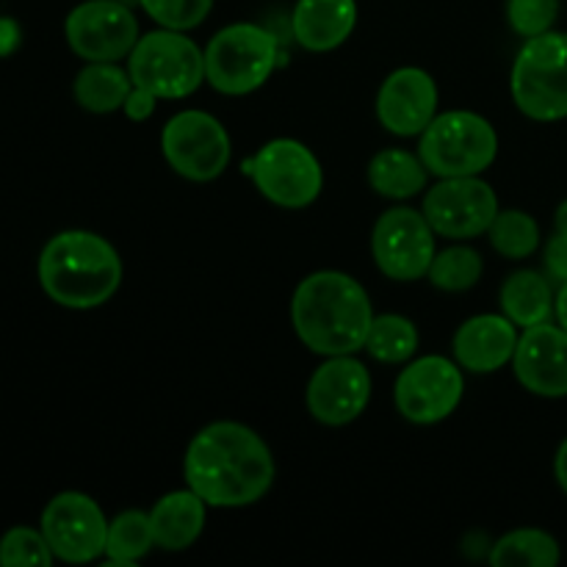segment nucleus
<instances>
[{
    "label": "nucleus",
    "mask_w": 567,
    "mask_h": 567,
    "mask_svg": "<svg viewBox=\"0 0 567 567\" xmlns=\"http://www.w3.org/2000/svg\"><path fill=\"white\" fill-rule=\"evenodd\" d=\"M183 476L208 507H249L269 493L275 457L255 430L238 421H216L192 437Z\"/></svg>",
    "instance_id": "nucleus-1"
},
{
    "label": "nucleus",
    "mask_w": 567,
    "mask_h": 567,
    "mask_svg": "<svg viewBox=\"0 0 567 567\" xmlns=\"http://www.w3.org/2000/svg\"><path fill=\"white\" fill-rule=\"evenodd\" d=\"M291 321L299 341L321 358L354 354L365 347L374 308L365 288L343 271H313L297 286Z\"/></svg>",
    "instance_id": "nucleus-2"
},
{
    "label": "nucleus",
    "mask_w": 567,
    "mask_h": 567,
    "mask_svg": "<svg viewBox=\"0 0 567 567\" xmlns=\"http://www.w3.org/2000/svg\"><path fill=\"white\" fill-rule=\"evenodd\" d=\"M39 282L55 305L92 310L109 302L122 282V260L103 236L64 230L39 255Z\"/></svg>",
    "instance_id": "nucleus-3"
},
{
    "label": "nucleus",
    "mask_w": 567,
    "mask_h": 567,
    "mask_svg": "<svg viewBox=\"0 0 567 567\" xmlns=\"http://www.w3.org/2000/svg\"><path fill=\"white\" fill-rule=\"evenodd\" d=\"M280 42L255 22H233L205 48V81L227 97L252 94L280 66Z\"/></svg>",
    "instance_id": "nucleus-4"
},
{
    "label": "nucleus",
    "mask_w": 567,
    "mask_h": 567,
    "mask_svg": "<svg viewBox=\"0 0 567 567\" xmlns=\"http://www.w3.org/2000/svg\"><path fill=\"white\" fill-rule=\"evenodd\" d=\"M509 92L529 120H567V33L546 31L526 39L515 55Z\"/></svg>",
    "instance_id": "nucleus-5"
},
{
    "label": "nucleus",
    "mask_w": 567,
    "mask_h": 567,
    "mask_svg": "<svg viewBox=\"0 0 567 567\" xmlns=\"http://www.w3.org/2000/svg\"><path fill=\"white\" fill-rule=\"evenodd\" d=\"M419 155L430 175H482L498 155V133L476 111H443L419 136Z\"/></svg>",
    "instance_id": "nucleus-6"
},
{
    "label": "nucleus",
    "mask_w": 567,
    "mask_h": 567,
    "mask_svg": "<svg viewBox=\"0 0 567 567\" xmlns=\"http://www.w3.org/2000/svg\"><path fill=\"white\" fill-rule=\"evenodd\" d=\"M133 86L153 92L158 100H183L205 81V50L186 31H150L138 37L127 55Z\"/></svg>",
    "instance_id": "nucleus-7"
},
{
    "label": "nucleus",
    "mask_w": 567,
    "mask_h": 567,
    "mask_svg": "<svg viewBox=\"0 0 567 567\" xmlns=\"http://www.w3.org/2000/svg\"><path fill=\"white\" fill-rule=\"evenodd\" d=\"M249 177L269 203L299 210L319 199L324 172L308 144L297 138H271L247 164Z\"/></svg>",
    "instance_id": "nucleus-8"
},
{
    "label": "nucleus",
    "mask_w": 567,
    "mask_h": 567,
    "mask_svg": "<svg viewBox=\"0 0 567 567\" xmlns=\"http://www.w3.org/2000/svg\"><path fill=\"white\" fill-rule=\"evenodd\" d=\"M161 150L172 169L194 183L216 181L230 164V136L208 111L188 109L172 116L161 131Z\"/></svg>",
    "instance_id": "nucleus-9"
},
{
    "label": "nucleus",
    "mask_w": 567,
    "mask_h": 567,
    "mask_svg": "<svg viewBox=\"0 0 567 567\" xmlns=\"http://www.w3.org/2000/svg\"><path fill=\"white\" fill-rule=\"evenodd\" d=\"M463 393V365L441 354H426V358L410 360L396 377L393 402L410 424L432 426L446 421L460 408Z\"/></svg>",
    "instance_id": "nucleus-10"
},
{
    "label": "nucleus",
    "mask_w": 567,
    "mask_h": 567,
    "mask_svg": "<svg viewBox=\"0 0 567 567\" xmlns=\"http://www.w3.org/2000/svg\"><path fill=\"white\" fill-rule=\"evenodd\" d=\"M432 225L413 208H391L371 230V255L388 280L413 282L426 277L437 247Z\"/></svg>",
    "instance_id": "nucleus-11"
},
{
    "label": "nucleus",
    "mask_w": 567,
    "mask_h": 567,
    "mask_svg": "<svg viewBox=\"0 0 567 567\" xmlns=\"http://www.w3.org/2000/svg\"><path fill=\"white\" fill-rule=\"evenodd\" d=\"M39 524L50 551L61 563L86 565L105 554L109 520L100 504L86 493L66 491L53 496L42 509Z\"/></svg>",
    "instance_id": "nucleus-12"
},
{
    "label": "nucleus",
    "mask_w": 567,
    "mask_h": 567,
    "mask_svg": "<svg viewBox=\"0 0 567 567\" xmlns=\"http://www.w3.org/2000/svg\"><path fill=\"white\" fill-rule=\"evenodd\" d=\"M421 214L437 236L465 241L491 230L498 214V197L491 183L482 181L480 175L441 177L426 192Z\"/></svg>",
    "instance_id": "nucleus-13"
},
{
    "label": "nucleus",
    "mask_w": 567,
    "mask_h": 567,
    "mask_svg": "<svg viewBox=\"0 0 567 567\" xmlns=\"http://www.w3.org/2000/svg\"><path fill=\"white\" fill-rule=\"evenodd\" d=\"M64 37L83 61H120L138 42V22L122 0H83L66 14Z\"/></svg>",
    "instance_id": "nucleus-14"
},
{
    "label": "nucleus",
    "mask_w": 567,
    "mask_h": 567,
    "mask_svg": "<svg viewBox=\"0 0 567 567\" xmlns=\"http://www.w3.org/2000/svg\"><path fill=\"white\" fill-rule=\"evenodd\" d=\"M371 374L354 354H332L313 371L305 391L310 415L324 426H347L371 402Z\"/></svg>",
    "instance_id": "nucleus-15"
},
{
    "label": "nucleus",
    "mask_w": 567,
    "mask_h": 567,
    "mask_svg": "<svg viewBox=\"0 0 567 567\" xmlns=\"http://www.w3.org/2000/svg\"><path fill=\"white\" fill-rule=\"evenodd\" d=\"M437 83L421 66H399L377 94V120L393 136H421L437 116Z\"/></svg>",
    "instance_id": "nucleus-16"
},
{
    "label": "nucleus",
    "mask_w": 567,
    "mask_h": 567,
    "mask_svg": "<svg viewBox=\"0 0 567 567\" xmlns=\"http://www.w3.org/2000/svg\"><path fill=\"white\" fill-rule=\"evenodd\" d=\"M520 385L543 399L567 396V330L559 324H537L524 330L513 358Z\"/></svg>",
    "instance_id": "nucleus-17"
},
{
    "label": "nucleus",
    "mask_w": 567,
    "mask_h": 567,
    "mask_svg": "<svg viewBox=\"0 0 567 567\" xmlns=\"http://www.w3.org/2000/svg\"><path fill=\"white\" fill-rule=\"evenodd\" d=\"M518 324L504 313H482L454 332L452 352L463 369L474 374H493L513 363L518 349Z\"/></svg>",
    "instance_id": "nucleus-18"
},
{
    "label": "nucleus",
    "mask_w": 567,
    "mask_h": 567,
    "mask_svg": "<svg viewBox=\"0 0 567 567\" xmlns=\"http://www.w3.org/2000/svg\"><path fill=\"white\" fill-rule=\"evenodd\" d=\"M358 0H297L291 14L293 39L310 53H330L352 37Z\"/></svg>",
    "instance_id": "nucleus-19"
},
{
    "label": "nucleus",
    "mask_w": 567,
    "mask_h": 567,
    "mask_svg": "<svg viewBox=\"0 0 567 567\" xmlns=\"http://www.w3.org/2000/svg\"><path fill=\"white\" fill-rule=\"evenodd\" d=\"M205 507L208 504L192 487L161 496L155 507L150 509L155 546L164 548V551H186V548H192L205 529Z\"/></svg>",
    "instance_id": "nucleus-20"
},
{
    "label": "nucleus",
    "mask_w": 567,
    "mask_h": 567,
    "mask_svg": "<svg viewBox=\"0 0 567 567\" xmlns=\"http://www.w3.org/2000/svg\"><path fill=\"white\" fill-rule=\"evenodd\" d=\"M554 297L551 282L540 275V271H515L504 280L498 302H502V313L507 316L513 324L529 327L546 324L554 316Z\"/></svg>",
    "instance_id": "nucleus-21"
},
{
    "label": "nucleus",
    "mask_w": 567,
    "mask_h": 567,
    "mask_svg": "<svg viewBox=\"0 0 567 567\" xmlns=\"http://www.w3.org/2000/svg\"><path fill=\"white\" fill-rule=\"evenodd\" d=\"M426 175L430 169L421 155L402 147L380 150L369 164V186L388 199H410L424 192Z\"/></svg>",
    "instance_id": "nucleus-22"
},
{
    "label": "nucleus",
    "mask_w": 567,
    "mask_h": 567,
    "mask_svg": "<svg viewBox=\"0 0 567 567\" xmlns=\"http://www.w3.org/2000/svg\"><path fill=\"white\" fill-rule=\"evenodd\" d=\"M131 89V72L116 66V61H86V66L78 72L72 92L81 109L92 114H111L125 105Z\"/></svg>",
    "instance_id": "nucleus-23"
},
{
    "label": "nucleus",
    "mask_w": 567,
    "mask_h": 567,
    "mask_svg": "<svg viewBox=\"0 0 567 567\" xmlns=\"http://www.w3.org/2000/svg\"><path fill=\"white\" fill-rule=\"evenodd\" d=\"M563 559L557 537L543 529H515L493 546V567H557Z\"/></svg>",
    "instance_id": "nucleus-24"
},
{
    "label": "nucleus",
    "mask_w": 567,
    "mask_h": 567,
    "mask_svg": "<svg viewBox=\"0 0 567 567\" xmlns=\"http://www.w3.org/2000/svg\"><path fill=\"white\" fill-rule=\"evenodd\" d=\"M419 343H421L419 327H415L408 316L385 313V316H374L363 349L371 354V358L380 360V363L396 365V363H410L413 354L419 352Z\"/></svg>",
    "instance_id": "nucleus-25"
},
{
    "label": "nucleus",
    "mask_w": 567,
    "mask_h": 567,
    "mask_svg": "<svg viewBox=\"0 0 567 567\" xmlns=\"http://www.w3.org/2000/svg\"><path fill=\"white\" fill-rule=\"evenodd\" d=\"M155 546L150 513L127 509L109 524V540H105V557L111 565H133L147 557Z\"/></svg>",
    "instance_id": "nucleus-26"
},
{
    "label": "nucleus",
    "mask_w": 567,
    "mask_h": 567,
    "mask_svg": "<svg viewBox=\"0 0 567 567\" xmlns=\"http://www.w3.org/2000/svg\"><path fill=\"white\" fill-rule=\"evenodd\" d=\"M487 236H491L493 249L509 260L529 258L540 247V225H537L535 216L518 208L498 210Z\"/></svg>",
    "instance_id": "nucleus-27"
},
{
    "label": "nucleus",
    "mask_w": 567,
    "mask_h": 567,
    "mask_svg": "<svg viewBox=\"0 0 567 567\" xmlns=\"http://www.w3.org/2000/svg\"><path fill=\"white\" fill-rule=\"evenodd\" d=\"M482 271H485V260H482V255L476 252V249L449 247L435 255L426 277H430L432 286L441 288V291L460 293L474 288L476 282L482 280Z\"/></svg>",
    "instance_id": "nucleus-28"
},
{
    "label": "nucleus",
    "mask_w": 567,
    "mask_h": 567,
    "mask_svg": "<svg viewBox=\"0 0 567 567\" xmlns=\"http://www.w3.org/2000/svg\"><path fill=\"white\" fill-rule=\"evenodd\" d=\"M53 559L42 529L14 526L0 537V565L3 567H50Z\"/></svg>",
    "instance_id": "nucleus-29"
},
{
    "label": "nucleus",
    "mask_w": 567,
    "mask_h": 567,
    "mask_svg": "<svg viewBox=\"0 0 567 567\" xmlns=\"http://www.w3.org/2000/svg\"><path fill=\"white\" fill-rule=\"evenodd\" d=\"M138 3L161 28L172 31H192L203 25L214 9V0H138Z\"/></svg>",
    "instance_id": "nucleus-30"
},
{
    "label": "nucleus",
    "mask_w": 567,
    "mask_h": 567,
    "mask_svg": "<svg viewBox=\"0 0 567 567\" xmlns=\"http://www.w3.org/2000/svg\"><path fill=\"white\" fill-rule=\"evenodd\" d=\"M559 17V0H507V22L518 37L532 39L551 31Z\"/></svg>",
    "instance_id": "nucleus-31"
},
{
    "label": "nucleus",
    "mask_w": 567,
    "mask_h": 567,
    "mask_svg": "<svg viewBox=\"0 0 567 567\" xmlns=\"http://www.w3.org/2000/svg\"><path fill=\"white\" fill-rule=\"evenodd\" d=\"M546 271L551 275V280H567V236L563 233L551 236V241L546 244Z\"/></svg>",
    "instance_id": "nucleus-32"
},
{
    "label": "nucleus",
    "mask_w": 567,
    "mask_h": 567,
    "mask_svg": "<svg viewBox=\"0 0 567 567\" xmlns=\"http://www.w3.org/2000/svg\"><path fill=\"white\" fill-rule=\"evenodd\" d=\"M155 103H158V97H155L153 92H147V89L142 86H133L131 94H127L125 105H122V111H125L133 122H144L153 116Z\"/></svg>",
    "instance_id": "nucleus-33"
},
{
    "label": "nucleus",
    "mask_w": 567,
    "mask_h": 567,
    "mask_svg": "<svg viewBox=\"0 0 567 567\" xmlns=\"http://www.w3.org/2000/svg\"><path fill=\"white\" fill-rule=\"evenodd\" d=\"M554 474H557L559 487H563V493L567 496V437L559 443L557 457H554Z\"/></svg>",
    "instance_id": "nucleus-34"
},
{
    "label": "nucleus",
    "mask_w": 567,
    "mask_h": 567,
    "mask_svg": "<svg viewBox=\"0 0 567 567\" xmlns=\"http://www.w3.org/2000/svg\"><path fill=\"white\" fill-rule=\"evenodd\" d=\"M554 319L563 330H567V280L559 282V291L554 297Z\"/></svg>",
    "instance_id": "nucleus-35"
},
{
    "label": "nucleus",
    "mask_w": 567,
    "mask_h": 567,
    "mask_svg": "<svg viewBox=\"0 0 567 567\" xmlns=\"http://www.w3.org/2000/svg\"><path fill=\"white\" fill-rule=\"evenodd\" d=\"M554 227H557V233H563L567 236V199L563 205L557 208V214H554Z\"/></svg>",
    "instance_id": "nucleus-36"
}]
</instances>
